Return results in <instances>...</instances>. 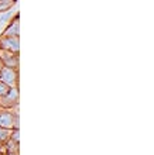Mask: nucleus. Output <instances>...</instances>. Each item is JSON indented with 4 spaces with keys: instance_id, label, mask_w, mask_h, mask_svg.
<instances>
[{
    "instance_id": "obj_1",
    "label": "nucleus",
    "mask_w": 154,
    "mask_h": 155,
    "mask_svg": "<svg viewBox=\"0 0 154 155\" xmlns=\"http://www.w3.org/2000/svg\"><path fill=\"white\" fill-rule=\"evenodd\" d=\"M0 127L7 128V130L19 128V116H17V113H12L9 110L0 111Z\"/></svg>"
},
{
    "instance_id": "obj_2",
    "label": "nucleus",
    "mask_w": 154,
    "mask_h": 155,
    "mask_svg": "<svg viewBox=\"0 0 154 155\" xmlns=\"http://www.w3.org/2000/svg\"><path fill=\"white\" fill-rule=\"evenodd\" d=\"M0 81L6 83L9 87H16L17 85V71L14 68H2L0 69Z\"/></svg>"
},
{
    "instance_id": "obj_3",
    "label": "nucleus",
    "mask_w": 154,
    "mask_h": 155,
    "mask_svg": "<svg viewBox=\"0 0 154 155\" xmlns=\"http://www.w3.org/2000/svg\"><path fill=\"white\" fill-rule=\"evenodd\" d=\"M19 102V90L17 87H10L7 93L4 94L3 97H0V104L6 109H12Z\"/></svg>"
},
{
    "instance_id": "obj_4",
    "label": "nucleus",
    "mask_w": 154,
    "mask_h": 155,
    "mask_svg": "<svg viewBox=\"0 0 154 155\" xmlns=\"http://www.w3.org/2000/svg\"><path fill=\"white\" fill-rule=\"evenodd\" d=\"M0 45H2V48L7 49V51H14V52L19 51V40H17V37H9L6 40L0 41Z\"/></svg>"
},
{
    "instance_id": "obj_5",
    "label": "nucleus",
    "mask_w": 154,
    "mask_h": 155,
    "mask_svg": "<svg viewBox=\"0 0 154 155\" xmlns=\"http://www.w3.org/2000/svg\"><path fill=\"white\" fill-rule=\"evenodd\" d=\"M6 34L10 35V37H17V35H19V21L14 20L13 25L12 27H9V30L6 31Z\"/></svg>"
},
{
    "instance_id": "obj_6",
    "label": "nucleus",
    "mask_w": 154,
    "mask_h": 155,
    "mask_svg": "<svg viewBox=\"0 0 154 155\" xmlns=\"http://www.w3.org/2000/svg\"><path fill=\"white\" fill-rule=\"evenodd\" d=\"M10 133H12V130H7V128L0 127V141H2V143H6L7 140H10Z\"/></svg>"
},
{
    "instance_id": "obj_7",
    "label": "nucleus",
    "mask_w": 154,
    "mask_h": 155,
    "mask_svg": "<svg viewBox=\"0 0 154 155\" xmlns=\"http://www.w3.org/2000/svg\"><path fill=\"white\" fill-rule=\"evenodd\" d=\"M9 90H10V87H9L6 83H3V82L0 81V97H3V96L7 93Z\"/></svg>"
},
{
    "instance_id": "obj_8",
    "label": "nucleus",
    "mask_w": 154,
    "mask_h": 155,
    "mask_svg": "<svg viewBox=\"0 0 154 155\" xmlns=\"http://www.w3.org/2000/svg\"><path fill=\"white\" fill-rule=\"evenodd\" d=\"M0 152H6V150H4V143H2V141H0Z\"/></svg>"
},
{
    "instance_id": "obj_9",
    "label": "nucleus",
    "mask_w": 154,
    "mask_h": 155,
    "mask_svg": "<svg viewBox=\"0 0 154 155\" xmlns=\"http://www.w3.org/2000/svg\"><path fill=\"white\" fill-rule=\"evenodd\" d=\"M0 155H6V152H0Z\"/></svg>"
},
{
    "instance_id": "obj_10",
    "label": "nucleus",
    "mask_w": 154,
    "mask_h": 155,
    "mask_svg": "<svg viewBox=\"0 0 154 155\" xmlns=\"http://www.w3.org/2000/svg\"><path fill=\"white\" fill-rule=\"evenodd\" d=\"M3 2H7V0H0V3H3Z\"/></svg>"
}]
</instances>
